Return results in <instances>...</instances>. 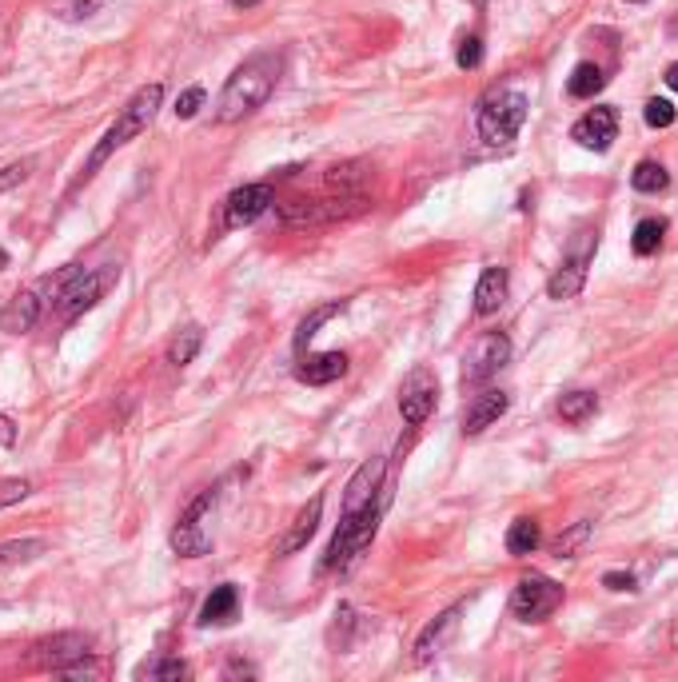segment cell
<instances>
[{"label": "cell", "instance_id": "cell-1", "mask_svg": "<svg viewBox=\"0 0 678 682\" xmlns=\"http://www.w3.org/2000/svg\"><path fill=\"white\" fill-rule=\"evenodd\" d=\"M280 64H284V60H280L276 52H260V56L244 60V64L228 76V84H224V92H220L216 120H220V124H236V120L252 116L256 108H264L268 96L276 92Z\"/></svg>", "mask_w": 678, "mask_h": 682}, {"label": "cell", "instance_id": "cell-2", "mask_svg": "<svg viewBox=\"0 0 678 682\" xmlns=\"http://www.w3.org/2000/svg\"><path fill=\"white\" fill-rule=\"evenodd\" d=\"M160 100H164V84H144L128 104H124V112L116 116V124L104 132V140L92 148V156H88V164H84V176L80 180H92L104 164H108V156L116 152V148H124L128 140H136L148 124H152V116H156V108H160Z\"/></svg>", "mask_w": 678, "mask_h": 682}, {"label": "cell", "instance_id": "cell-3", "mask_svg": "<svg viewBox=\"0 0 678 682\" xmlns=\"http://www.w3.org/2000/svg\"><path fill=\"white\" fill-rule=\"evenodd\" d=\"M379 511H383V503H371V507L343 511V515H339V531H336V539H332V547H328V559H324L328 571H347V567L367 551V543H371L375 531H379Z\"/></svg>", "mask_w": 678, "mask_h": 682}, {"label": "cell", "instance_id": "cell-4", "mask_svg": "<svg viewBox=\"0 0 678 682\" xmlns=\"http://www.w3.org/2000/svg\"><path fill=\"white\" fill-rule=\"evenodd\" d=\"M527 120V96L515 92V88H499L491 92L483 104H479V136L491 144V148H503L519 136Z\"/></svg>", "mask_w": 678, "mask_h": 682}, {"label": "cell", "instance_id": "cell-5", "mask_svg": "<svg viewBox=\"0 0 678 682\" xmlns=\"http://www.w3.org/2000/svg\"><path fill=\"white\" fill-rule=\"evenodd\" d=\"M116 268H100V272H76L64 288H60V296H56V316L60 320H76L80 312H88V308H96L100 300H104V292L116 284Z\"/></svg>", "mask_w": 678, "mask_h": 682}, {"label": "cell", "instance_id": "cell-6", "mask_svg": "<svg viewBox=\"0 0 678 682\" xmlns=\"http://www.w3.org/2000/svg\"><path fill=\"white\" fill-rule=\"evenodd\" d=\"M212 507H216V491H212V487L188 503V511L180 515V523H176V531H172V551H176V555L200 559V555L212 551V535L204 531V515H208Z\"/></svg>", "mask_w": 678, "mask_h": 682}, {"label": "cell", "instance_id": "cell-7", "mask_svg": "<svg viewBox=\"0 0 678 682\" xmlns=\"http://www.w3.org/2000/svg\"><path fill=\"white\" fill-rule=\"evenodd\" d=\"M563 603V587L547 575H527L519 579L515 595H511V611L523 619V623H543L547 615H555Z\"/></svg>", "mask_w": 678, "mask_h": 682}, {"label": "cell", "instance_id": "cell-8", "mask_svg": "<svg viewBox=\"0 0 678 682\" xmlns=\"http://www.w3.org/2000/svg\"><path fill=\"white\" fill-rule=\"evenodd\" d=\"M511 359V340L503 332H483L463 355V387H479Z\"/></svg>", "mask_w": 678, "mask_h": 682}, {"label": "cell", "instance_id": "cell-9", "mask_svg": "<svg viewBox=\"0 0 678 682\" xmlns=\"http://www.w3.org/2000/svg\"><path fill=\"white\" fill-rule=\"evenodd\" d=\"M272 204H276L272 184H244V188H236V192L224 200V228L256 224Z\"/></svg>", "mask_w": 678, "mask_h": 682}, {"label": "cell", "instance_id": "cell-10", "mask_svg": "<svg viewBox=\"0 0 678 682\" xmlns=\"http://www.w3.org/2000/svg\"><path fill=\"white\" fill-rule=\"evenodd\" d=\"M367 200L359 192H339L336 200H312V204H288L284 216L288 224H332V220H343V216H355Z\"/></svg>", "mask_w": 678, "mask_h": 682}, {"label": "cell", "instance_id": "cell-11", "mask_svg": "<svg viewBox=\"0 0 678 682\" xmlns=\"http://www.w3.org/2000/svg\"><path fill=\"white\" fill-rule=\"evenodd\" d=\"M591 256H595V236H583V244L563 260V268L547 280V296L551 300H571V296H579L583 292V284H587V264H591Z\"/></svg>", "mask_w": 678, "mask_h": 682}, {"label": "cell", "instance_id": "cell-12", "mask_svg": "<svg viewBox=\"0 0 678 682\" xmlns=\"http://www.w3.org/2000/svg\"><path fill=\"white\" fill-rule=\"evenodd\" d=\"M399 411H403V419H407L411 427L427 423V415L435 411V379H431V371L415 367V371L403 379V391H399Z\"/></svg>", "mask_w": 678, "mask_h": 682}, {"label": "cell", "instance_id": "cell-13", "mask_svg": "<svg viewBox=\"0 0 678 682\" xmlns=\"http://www.w3.org/2000/svg\"><path fill=\"white\" fill-rule=\"evenodd\" d=\"M615 136H619V116H615V108H591V112H587L583 120H575V128H571V140H575L579 148H591V152H607Z\"/></svg>", "mask_w": 678, "mask_h": 682}, {"label": "cell", "instance_id": "cell-14", "mask_svg": "<svg viewBox=\"0 0 678 682\" xmlns=\"http://www.w3.org/2000/svg\"><path fill=\"white\" fill-rule=\"evenodd\" d=\"M40 667H48V671H64V667H72V663H84L88 659V639L84 635H52V639H44L40 647H36V655H32Z\"/></svg>", "mask_w": 678, "mask_h": 682}, {"label": "cell", "instance_id": "cell-15", "mask_svg": "<svg viewBox=\"0 0 678 682\" xmlns=\"http://www.w3.org/2000/svg\"><path fill=\"white\" fill-rule=\"evenodd\" d=\"M40 308H44L40 288H24V292H16V296L4 304V312H0V332H8V336L32 332V324L40 320Z\"/></svg>", "mask_w": 678, "mask_h": 682}, {"label": "cell", "instance_id": "cell-16", "mask_svg": "<svg viewBox=\"0 0 678 682\" xmlns=\"http://www.w3.org/2000/svg\"><path fill=\"white\" fill-rule=\"evenodd\" d=\"M459 615H463V607L455 603V607H447L435 623H427V627H423V635L415 639V663H419V667H423V663H431V659L447 647V639H451V635H455V627H459Z\"/></svg>", "mask_w": 678, "mask_h": 682}, {"label": "cell", "instance_id": "cell-17", "mask_svg": "<svg viewBox=\"0 0 678 682\" xmlns=\"http://www.w3.org/2000/svg\"><path fill=\"white\" fill-rule=\"evenodd\" d=\"M507 391H483V395H475L471 399V407H467V415H463V435H479L483 427H491L503 411H507Z\"/></svg>", "mask_w": 678, "mask_h": 682}, {"label": "cell", "instance_id": "cell-18", "mask_svg": "<svg viewBox=\"0 0 678 682\" xmlns=\"http://www.w3.org/2000/svg\"><path fill=\"white\" fill-rule=\"evenodd\" d=\"M320 515H324V499L316 495L300 515H296V523H292V531L280 539V547H276V555H296V551H304L308 547V539L316 535V527H320Z\"/></svg>", "mask_w": 678, "mask_h": 682}, {"label": "cell", "instance_id": "cell-19", "mask_svg": "<svg viewBox=\"0 0 678 682\" xmlns=\"http://www.w3.org/2000/svg\"><path fill=\"white\" fill-rule=\"evenodd\" d=\"M236 611H240L236 587H232V583H220V587H212V595H208L204 607H200V627H224V623L236 619Z\"/></svg>", "mask_w": 678, "mask_h": 682}, {"label": "cell", "instance_id": "cell-20", "mask_svg": "<svg viewBox=\"0 0 678 682\" xmlns=\"http://www.w3.org/2000/svg\"><path fill=\"white\" fill-rule=\"evenodd\" d=\"M347 371V355L343 351H324V355H308V359H300V367H296V375L304 379V383H312V387H324V383H332Z\"/></svg>", "mask_w": 678, "mask_h": 682}, {"label": "cell", "instance_id": "cell-21", "mask_svg": "<svg viewBox=\"0 0 678 682\" xmlns=\"http://www.w3.org/2000/svg\"><path fill=\"white\" fill-rule=\"evenodd\" d=\"M507 300V268H487L475 284V316H495Z\"/></svg>", "mask_w": 678, "mask_h": 682}, {"label": "cell", "instance_id": "cell-22", "mask_svg": "<svg viewBox=\"0 0 678 682\" xmlns=\"http://www.w3.org/2000/svg\"><path fill=\"white\" fill-rule=\"evenodd\" d=\"M200 343H204V328L200 324H188L184 332H176L172 343H168V363L172 367H188L200 355Z\"/></svg>", "mask_w": 678, "mask_h": 682}, {"label": "cell", "instance_id": "cell-23", "mask_svg": "<svg viewBox=\"0 0 678 682\" xmlns=\"http://www.w3.org/2000/svg\"><path fill=\"white\" fill-rule=\"evenodd\" d=\"M603 84H607L603 68H599V64H591V60H583V64L571 72V80H567V92H571L575 100H587V96H595Z\"/></svg>", "mask_w": 678, "mask_h": 682}, {"label": "cell", "instance_id": "cell-24", "mask_svg": "<svg viewBox=\"0 0 678 682\" xmlns=\"http://www.w3.org/2000/svg\"><path fill=\"white\" fill-rule=\"evenodd\" d=\"M539 543H543V531H539L535 519H515L511 523V531H507V551L511 555H531Z\"/></svg>", "mask_w": 678, "mask_h": 682}, {"label": "cell", "instance_id": "cell-25", "mask_svg": "<svg viewBox=\"0 0 678 682\" xmlns=\"http://www.w3.org/2000/svg\"><path fill=\"white\" fill-rule=\"evenodd\" d=\"M631 184H635V192L655 196V192H663V188L671 184V176H667V168H663L659 160H643V164L631 172Z\"/></svg>", "mask_w": 678, "mask_h": 682}, {"label": "cell", "instance_id": "cell-26", "mask_svg": "<svg viewBox=\"0 0 678 682\" xmlns=\"http://www.w3.org/2000/svg\"><path fill=\"white\" fill-rule=\"evenodd\" d=\"M595 411H599L595 391H571V395L559 399V415H563L567 423H587Z\"/></svg>", "mask_w": 678, "mask_h": 682}, {"label": "cell", "instance_id": "cell-27", "mask_svg": "<svg viewBox=\"0 0 678 682\" xmlns=\"http://www.w3.org/2000/svg\"><path fill=\"white\" fill-rule=\"evenodd\" d=\"M663 236H667V220H643L639 228H635V240H631V248H635V256H655L659 248H663Z\"/></svg>", "mask_w": 678, "mask_h": 682}, {"label": "cell", "instance_id": "cell-28", "mask_svg": "<svg viewBox=\"0 0 678 682\" xmlns=\"http://www.w3.org/2000/svg\"><path fill=\"white\" fill-rule=\"evenodd\" d=\"M192 671H188V663H180V659H156V663H144V667H136V679H156V682H180L188 679Z\"/></svg>", "mask_w": 678, "mask_h": 682}, {"label": "cell", "instance_id": "cell-29", "mask_svg": "<svg viewBox=\"0 0 678 682\" xmlns=\"http://www.w3.org/2000/svg\"><path fill=\"white\" fill-rule=\"evenodd\" d=\"M48 543L44 539H12V543H0V563L12 567V563H28L36 555H44Z\"/></svg>", "mask_w": 678, "mask_h": 682}, {"label": "cell", "instance_id": "cell-30", "mask_svg": "<svg viewBox=\"0 0 678 682\" xmlns=\"http://www.w3.org/2000/svg\"><path fill=\"white\" fill-rule=\"evenodd\" d=\"M339 312H343V300H336V304H324V308H316V312H312V316H308V320L300 324V332H296V351L304 355L308 340H312V336H316V332H320V328H324V324H328L332 316H339Z\"/></svg>", "mask_w": 678, "mask_h": 682}, {"label": "cell", "instance_id": "cell-31", "mask_svg": "<svg viewBox=\"0 0 678 682\" xmlns=\"http://www.w3.org/2000/svg\"><path fill=\"white\" fill-rule=\"evenodd\" d=\"M100 4H104V0H52L48 12H52L56 20H88V16L100 12Z\"/></svg>", "mask_w": 678, "mask_h": 682}, {"label": "cell", "instance_id": "cell-32", "mask_svg": "<svg viewBox=\"0 0 678 682\" xmlns=\"http://www.w3.org/2000/svg\"><path fill=\"white\" fill-rule=\"evenodd\" d=\"M591 539V523H575L567 535H559V543H555V559H575L579 555V547Z\"/></svg>", "mask_w": 678, "mask_h": 682}, {"label": "cell", "instance_id": "cell-33", "mask_svg": "<svg viewBox=\"0 0 678 682\" xmlns=\"http://www.w3.org/2000/svg\"><path fill=\"white\" fill-rule=\"evenodd\" d=\"M643 116H647V124L651 128H671L675 124V104L671 100H663V96H655V100H647V108H643Z\"/></svg>", "mask_w": 678, "mask_h": 682}, {"label": "cell", "instance_id": "cell-34", "mask_svg": "<svg viewBox=\"0 0 678 682\" xmlns=\"http://www.w3.org/2000/svg\"><path fill=\"white\" fill-rule=\"evenodd\" d=\"M455 64L459 68H479L483 64V40L479 36H463L459 40V52H455Z\"/></svg>", "mask_w": 678, "mask_h": 682}, {"label": "cell", "instance_id": "cell-35", "mask_svg": "<svg viewBox=\"0 0 678 682\" xmlns=\"http://www.w3.org/2000/svg\"><path fill=\"white\" fill-rule=\"evenodd\" d=\"M200 104H204V88H200V84H192L188 92H180V100H176V116H180V120H192V116L200 112Z\"/></svg>", "mask_w": 678, "mask_h": 682}, {"label": "cell", "instance_id": "cell-36", "mask_svg": "<svg viewBox=\"0 0 678 682\" xmlns=\"http://www.w3.org/2000/svg\"><path fill=\"white\" fill-rule=\"evenodd\" d=\"M32 160H20V164H8V168H0V192H8V188H16V184H24L28 176H32Z\"/></svg>", "mask_w": 678, "mask_h": 682}, {"label": "cell", "instance_id": "cell-37", "mask_svg": "<svg viewBox=\"0 0 678 682\" xmlns=\"http://www.w3.org/2000/svg\"><path fill=\"white\" fill-rule=\"evenodd\" d=\"M28 491H32L28 479H0V507H12L20 499H28Z\"/></svg>", "mask_w": 678, "mask_h": 682}, {"label": "cell", "instance_id": "cell-38", "mask_svg": "<svg viewBox=\"0 0 678 682\" xmlns=\"http://www.w3.org/2000/svg\"><path fill=\"white\" fill-rule=\"evenodd\" d=\"M603 587L607 591H635V575L631 571H607L603 575Z\"/></svg>", "mask_w": 678, "mask_h": 682}, {"label": "cell", "instance_id": "cell-39", "mask_svg": "<svg viewBox=\"0 0 678 682\" xmlns=\"http://www.w3.org/2000/svg\"><path fill=\"white\" fill-rule=\"evenodd\" d=\"M12 443H16V427L8 415H0V447H12Z\"/></svg>", "mask_w": 678, "mask_h": 682}, {"label": "cell", "instance_id": "cell-40", "mask_svg": "<svg viewBox=\"0 0 678 682\" xmlns=\"http://www.w3.org/2000/svg\"><path fill=\"white\" fill-rule=\"evenodd\" d=\"M667 84H671V88L678 92V60L671 64V68H667Z\"/></svg>", "mask_w": 678, "mask_h": 682}, {"label": "cell", "instance_id": "cell-41", "mask_svg": "<svg viewBox=\"0 0 678 682\" xmlns=\"http://www.w3.org/2000/svg\"><path fill=\"white\" fill-rule=\"evenodd\" d=\"M228 675H252V667H244V663H232V667H228Z\"/></svg>", "mask_w": 678, "mask_h": 682}, {"label": "cell", "instance_id": "cell-42", "mask_svg": "<svg viewBox=\"0 0 678 682\" xmlns=\"http://www.w3.org/2000/svg\"><path fill=\"white\" fill-rule=\"evenodd\" d=\"M232 4H236V8H256L260 0H232Z\"/></svg>", "mask_w": 678, "mask_h": 682}, {"label": "cell", "instance_id": "cell-43", "mask_svg": "<svg viewBox=\"0 0 678 682\" xmlns=\"http://www.w3.org/2000/svg\"><path fill=\"white\" fill-rule=\"evenodd\" d=\"M0 264H4V252H0Z\"/></svg>", "mask_w": 678, "mask_h": 682}, {"label": "cell", "instance_id": "cell-44", "mask_svg": "<svg viewBox=\"0 0 678 682\" xmlns=\"http://www.w3.org/2000/svg\"><path fill=\"white\" fill-rule=\"evenodd\" d=\"M475 4H487V0H475Z\"/></svg>", "mask_w": 678, "mask_h": 682}]
</instances>
